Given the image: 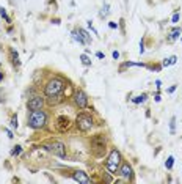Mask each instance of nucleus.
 I'll use <instances>...</instances> for the list:
<instances>
[{
  "label": "nucleus",
  "mask_w": 182,
  "mask_h": 184,
  "mask_svg": "<svg viewBox=\"0 0 182 184\" xmlns=\"http://www.w3.org/2000/svg\"><path fill=\"white\" fill-rule=\"evenodd\" d=\"M75 126H77L78 131L86 132V131H89L91 128H93V118H91V115H88V113H78L77 118H75Z\"/></svg>",
  "instance_id": "obj_4"
},
{
  "label": "nucleus",
  "mask_w": 182,
  "mask_h": 184,
  "mask_svg": "<svg viewBox=\"0 0 182 184\" xmlns=\"http://www.w3.org/2000/svg\"><path fill=\"white\" fill-rule=\"evenodd\" d=\"M47 123V113L43 109L30 110L27 115V126L32 129H43Z\"/></svg>",
  "instance_id": "obj_1"
},
{
  "label": "nucleus",
  "mask_w": 182,
  "mask_h": 184,
  "mask_svg": "<svg viewBox=\"0 0 182 184\" xmlns=\"http://www.w3.org/2000/svg\"><path fill=\"white\" fill-rule=\"evenodd\" d=\"M154 98H155V103H160V95H159V93H157Z\"/></svg>",
  "instance_id": "obj_32"
},
{
  "label": "nucleus",
  "mask_w": 182,
  "mask_h": 184,
  "mask_svg": "<svg viewBox=\"0 0 182 184\" xmlns=\"http://www.w3.org/2000/svg\"><path fill=\"white\" fill-rule=\"evenodd\" d=\"M71 35H72V39H74V41H77L78 44H85V43H83V38H82V35L78 33V30H74Z\"/></svg>",
  "instance_id": "obj_15"
},
{
  "label": "nucleus",
  "mask_w": 182,
  "mask_h": 184,
  "mask_svg": "<svg viewBox=\"0 0 182 184\" xmlns=\"http://www.w3.org/2000/svg\"><path fill=\"white\" fill-rule=\"evenodd\" d=\"M10 126L13 128V129H18V126H19V123H18V117L14 115L13 118H11V121H10Z\"/></svg>",
  "instance_id": "obj_23"
},
{
  "label": "nucleus",
  "mask_w": 182,
  "mask_h": 184,
  "mask_svg": "<svg viewBox=\"0 0 182 184\" xmlns=\"http://www.w3.org/2000/svg\"><path fill=\"white\" fill-rule=\"evenodd\" d=\"M121 160H123V159H121V153H119L118 150H112L110 154H109V157H107V162H105L107 170H109L110 173H116V171L119 170V165L123 164Z\"/></svg>",
  "instance_id": "obj_3"
},
{
  "label": "nucleus",
  "mask_w": 182,
  "mask_h": 184,
  "mask_svg": "<svg viewBox=\"0 0 182 184\" xmlns=\"http://www.w3.org/2000/svg\"><path fill=\"white\" fill-rule=\"evenodd\" d=\"M91 146H93V150H94L98 154H101L102 151H105V137H104L102 134L94 135L93 139H91Z\"/></svg>",
  "instance_id": "obj_6"
},
{
  "label": "nucleus",
  "mask_w": 182,
  "mask_h": 184,
  "mask_svg": "<svg viewBox=\"0 0 182 184\" xmlns=\"http://www.w3.org/2000/svg\"><path fill=\"white\" fill-rule=\"evenodd\" d=\"M58 126L61 128V131H64V129H68L69 128V120L66 118V117H58Z\"/></svg>",
  "instance_id": "obj_11"
},
{
  "label": "nucleus",
  "mask_w": 182,
  "mask_h": 184,
  "mask_svg": "<svg viewBox=\"0 0 182 184\" xmlns=\"http://www.w3.org/2000/svg\"><path fill=\"white\" fill-rule=\"evenodd\" d=\"M176 61H177V57H176V55H173V57H169V58H165V60L162 61V66H165V68H166V66H169V65H174Z\"/></svg>",
  "instance_id": "obj_13"
},
{
  "label": "nucleus",
  "mask_w": 182,
  "mask_h": 184,
  "mask_svg": "<svg viewBox=\"0 0 182 184\" xmlns=\"http://www.w3.org/2000/svg\"><path fill=\"white\" fill-rule=\"evenodd\" d=\"M80 60H82V63H83L85 66H89V65H91V60H89L88 54H82V55H80Z\"/></svg>",
  "instance_id": "obj_18"
},
{
  "label": "nucleus",
  "mask_w": 182,
  "mask_h": 184,
  "mask_svg": "<svg viewBox=\"0 0 182 184\" xmlns=\"http://www.w3.org/2000/svg\"><path fill=\"white\" fill-rule=\"evenodd\" d=\"M74 104L78 109L88 107V96L85 95V91H82V90H77L75 91V93H74Z\"/></svg>",
  "instance_id": "obj_7"
},
{
  "label": "nucleus",
  "mask_w": 182,
  "mask_h": 184,
  "mask_svg": "<svg viewBox=\"0 0 182 184\" xmlns=\"http://www.w3.org/2000/svg\"><path fill=\"white\" fill-rule=\"evenodd\" d=\"M174 90H176V85H173V87H169V88H168V93H173V91H174Z\"/></svg>",
  "instance_id": "obj_30"
},
{
  "label": "nucleus",
  "mask_w": 182,
  "mask_h": 184,
  "mask_svg": "<svg viewBox=\"0 0 182 184\" xmlns=\"http://www.w3.org/2000/svg\"><path fill=\"white\" fill-rule=\"evenodd\" d=\"M180 41H182V38H180Z\"/></svg>",
  "instance_id": "obj_34"
},
{
  "label": "nucleus",
  "mask_w": 182,
  "mask_h": 184,
  "mask_svg": "<svg viewBox=\"0 0 182 184\" xmlns=\"http://www.w3.org/2000/svg\"><path fill=\"white\" fill-rule=\"evenodd\" d=\"M119 175L124 178V179H129V181H134V168L129 162H123L119 165Z\"/></svg>",
  "instance_id": "obj_8"
},
{
  "label": "nucleus",
  "mask_w": 182,
  "mask_h": 184,
  "mask_svg": "<svg viewBox=\"0 0 182 184\" xmlns=\"http://www.w3.org/2000/svg\"><path fill=\"white\" fill-rule=\"evenodd\" d=\"M96 57H98V58H105V55H104L102 52H98V54H96Z\"/></svg>",
  "instance_id": "obj_29"
},
{
  "label": "nucleus",
  "mask_w": 182,
  "mask_h": 184,
  "mask_svg": "<svg viewBox=\"0 0 182 184\" xmlns=\"http://www.w3.org/2000/svg\"><path fill=\"white\" fill-rule=\"evenodd\" d=\"M21 151H22V146H21V145H16V146L11 150V156H19Z\"/></svg>",
  "instance_id": "obj_20"
},
{
  "label": "nucleus",
  "mask_w": 182,
  "mask_h": 184,
  "mask_svg": "<svg viewBox=\"0 0 182 184\" xmlns=\"http://www.w3.org/2000/svg\"><path fill=\"white\" fill-rule=\"evenodd\" d=\"M47 150L53 156H58L61 159L66 157V148H64V143H61V142H52L50 145H47Z\"/></svg>",
  "instance_id": "obj_5"
},
{
  "label": "nucleus",
  "mask_w": 182,
  "mask_h": 184,
  "mask_svg": "<svg viewBox=\"0 0 182 184\" xmlns=\"http://www.w3.org/2000/svg\"><path fill=\"white\" fill-rule=\"evenodd\" d=\"M64 80L61 77H53L50 79L46 87H44V95L49 98V96H60L63 93V90H64Z\"/></svg>",
  "instance_id": "obj_2"
},
{
  "label": "nucleus",
  "mask_w": 182,
  "mask_h": 184,
  "mask_svg": "<svg viewBox=\"0 0 182 184\" xmlns=\"http://www.w3.org/2000/svg\"><path fill=\"white\" fill-rule=\"evenodd\" d=\"M171 22H173V24H177V22H179V13H174V14H173Z\"/></svg>",
  "instance_id": "obj_25"
},
{
  "label": "nucleus",
  "mask_w": 182,
  "mask_h": 184,
  "mask_svg": "<svg viewBox=\"0 0 182 184\" xmlns=\"http://www.w3.org/2000/svg\"><path fill=\"white\" fill-rule=\"evenodd\" d=\"M10 55H11V61H13L14 65H19V54H18V50L10 49Z\"/></svg>",
  "instance_id": "obj_16"
},
{
  "label": "nucleus",
  "mask_w": 182,
  "mask_h": 184,
  "mask_svg": "<svg viewBox=\"0 0 182 184\" xmlns=\"http://www.w3.org/2000/svg\"><path fill=\"white\" fill-rule=\"evenodd\" d=\"M0 16H2V18H3V19H5L7 22H11V19L8 18V14H7V10H5L3 7H2V8H0Z\"/></svg>",
  "instance_id": "obj_22"
},
{
  "label": "nucleus",
  "mask_w": 182,
  "mask_h": 184,
  "mask_svg": "<svg viewBox=\"0 0 182 184\" xmlns=\"http://www.w3.org/2000/svg\"><path fill=\"white\" fill-rule=\"evenodd\" d=\"M109 8H110V7H109L107 3H104V7H102V10H101V18H107V16H109V13H110Z\"/></svg>",
  "instance_id": "obj_19"
},
{
  "label": "nucleus",
  "mask_w": 182,
  "mask_h": 184,
  "mask_svg": "<svg viewBox=\"0 0 182 184\" xmlns=\"http://www.w3.org/2000/svg\"><path fill=\"white\" fill-rule=\"evenodd\" d=\"M5 132H7V135H8L10 139H13V137H14V135H13V132H11L10 129H5Z\"/></svg>",
  "instance_id": "obj_28"
},
{
  "label": "nucleus",
  "mask_w": 182,
  "mask_h": 184,
  "mask_svg": "<svg viewBox=\"0 0 182 184\" xmlns=\"http://www.w3.org/2000/svg\"><path fill=\"white\" fill-rule=\"evenodd\" d=\"M109 27H110V29H118V24H115V22H109Z\"/></svg>",
  "instance_id": "obj_27"
},
{
  "label": "nucleus",
  "mask_w": 182,
  "mask_h": 184,
  "mask_svg": "<svg viewBox=\"0 0 182 184\" xmlns=\"http://www.w3.org/2000/svg\"><path fill=\"white\" fill-rule=\"evenodd\" d=\"M44 106V98L41 96H32L28 101H27V109L28 110H38V109H43Z\"/></svg>",
  "instance_id": "obj_9"
},
{
  "label": "nucleus",
  "mask_w": 182,
  "mask_h": 184,
  "mask_svg": "<svg viewBox=\"0 0 182 184\" xmlns=\"http://www.w3.org/2000/svg\"><path fill=\"white\" fill-rule=\"evenodd\" d=\"M174 129H176V118L173 117V118H171V121H169V132H171V134H174Z\"/></svg>",
  "instance_id": "obj_24"
},
{
  "label": "nucleus",
  "mask_w": 182,
  "mask_h": 184,
  "mask_svg": "<svg viewBox=\"0 0 182 184\" xmlns=\"http://www.w3.org/2000/svg\"><path fill=\"white\" fill-rule=\"evenodd\" d=\"M148 99V95L146 93H143V95H140V96H137V98H134L132 101L135 103V104H141V103H144Z\"/></svg>",
  "instance_id": "obj_17"
},
{
  "label": "nucleus",
  "mask_w": 182,
  "mask_h": 184,
  "mask_svg": "<svg viewBox=\"0 0 182 184\" xmlns=\"http://www.w3.org/2000/svg\"><path fill=\"white\" fill-rule=\"evenodd\" d=\"M77 30H78V33L82 35L83 43H85V44H91V36L88 35V32H86V30H83V29H77Z\"/></svg>",
  "instance_id": "obj_12"
},
{
  "label": "nucleus",
  "mask_w": 182,
  "mask_h": 184,
  "mask_svg": "<svg viewBox=\"0 0 182 184\" xmlns=\"http://www.w3.org/2000/svg\"><path fill=\"white\" fill-rule=\"evenodd\" d=\"M173 164H174V157L169 156V157L166 159V162H165V167H166L168 170H171V168H173Z\"/></svg>",
  "instance_id": "obj_21"
},
{
  "label": "nucleus",
  "mask_w": 182,
  "mask_h": 184,
  "mask_svg": "<svg viewBox=\"0 0 182 184\" xmlns=\"http://www.w3.org/2000/svg\"><path fill=\"white\" fill-rule=\"evenodd\" d=\"M160 85H162V82H160V80H155V87H157V90H160Z\"/></svg>",
  "instance_id": "obj_31"
},
{
  "label": "nucleus",
  "mask_w": 182,
  "mask_h": 184,
  "mask_svg": "<svg viewBox=\"0 0 182 184\" xmlns=\"http://www.w3.org/2000/svg\"><path fill=\"white\" fill-rule=\"evenodd\" d=\"M179 35H180V29H179V27H176V29H173V30H171V33H169L168 39H169V41H173V39L179 38Z\"/></svg>",
  "instance_id": "obj_14"
},
{
  "label": "nucleus",
  "mask_w": 182,
  "mask_h": 184,
  "mask_svg": "<svg viewBox=\"0 0 182 184\" xmlns=\"http://www.w3.org/2000/svg\"><path fill=\"white\" fill-rule=\"evenodd\" d=\"M0 82H3V76H2V72H0Z\"/></svg>",
  "instance_id": "obj_33"
},
{
  "label": "nucleus",
  "mask_w": 182,
  "mask_h": 184,
  "mask_svg": "<svg viewBox=\"0 0 182 184\" xmlns=\"http://www.w3.org/2000/svg\"><path fill=\"white\" fill-rule=\"evenodd\" d=\"M112 55H113V58H115V60H118V58H119V52H118V50H113V54H112Z\"/></svg>",
  "instance_id": "obj_26"
},
{
  "label": "nucleus",
  "mask_w": 182,
  "mask_h": 184,
  "mask_svg": "<svg viewBox=\"0 0 182 184\" xmlns=\"http://www.w3.org/2000/svg\"><path fill=\"white\" fill-rule=\"evenodd\" d=\"M72 178H74V181H77L80 184H89L91 182V179L88 178V175L85 171H80V170H75L72 173Z\"/></svg>",
  "instance_id": "obj_10"
}]
</instances>
